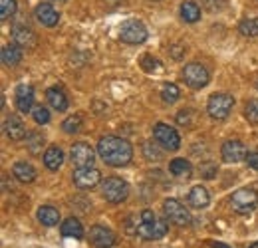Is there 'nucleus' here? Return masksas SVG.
<instances>
[{"label": "nucleus", "instance_id": "obj_1", "mask_svg": "<svg viewBox=\"0 0 258 248\" xmlns=\"http://www.w3.org/2000/svg\"><path fill=\"white\" fill-rule=\"evenodd\" d=\"M97 155L109 167H127L133 159V147L123 137L105 135L97 141Z\"/></svg>", "mask_w": 258, "mask_h": 248}, {"label": "nucleus", "instance_id": "obj_2", "mask_svg": "<svg viewBox=\"0 0 258 248\" xmlns=\"http://www.w3.org/2000/svg\"><path fill=\"white\" fill-rule=\"evenodd\" d=\"M167 220L157 218L153 211L145 209L139 215V226H137V236H141L143 240H159L167 234Z\"/></svg>", "mask_w": 258, "mask_h": 248}, {"label": "nucleus", "instance_id": "obj_3", "mask_svg": "<svg viewBox=\"0 0 258 248\" xmlns=\"http://www.w3.org/2000/svg\"><path fill=\"white\" fill-rule=\"evenodd\" d=\"M256 205H258L256 189H248V187H244V189L234 191L232 197H230V207H232V211L238 213V215H248L250 211L256 209Z\"/></svg>", "mask_w": 258, "mask_h": 248}, {"label": "nucleus", "instance_id": "obj_4", "mask_svg": "<svg viewBox=\"0 0 258 248\" xmlns=\"http://www.w3.org/2000/svg\"><path fill=\"white\" fill-rule=\"evenodd\" d=\"M101 195L107 203H123L129 197V185L119 177H107L105 181H101Z\"/></svg>", "mask_w": 258, "mask_h": 248}, {"label": "nucleus", "instance_id": "obj_5", "mask_svg": "<svg viewBox=\"0 0 258 248\" xmlns=\"http://www.w3.org/2000/svg\"><path fill=\"white\" fill-rule=\"evenodd\" d=\"M232 107H234V99H232V95H228V93H213V95L209 97V101H207V111H209V115H211L213 119H217V121L226 119V117L230 115Z\"/></svg>", "mask_w": 258, "mask_h": 248}, {"label": "nucleus", "instance_id": "obj_6", "mask_svg": "<svg viewBox=\"0 0 258 248\" xmlns=\"http://www.w3.org/2000/svg\"><path fill=\"white\" fill-rule=\"evenodd\" d=\"M183 80H185V84H187L191 90H203L205 86H209L211 74H209V70H207L203 64L191 62V64H187L185 70H183Z\"/></svg>", "mask_w": 258, "mask_h": 248}, {"label": "nucleus", "instance_id": "obj_7", "mask_svg": "<svg viewBox=\"0 0 258 248\" xmlns=\"http://www.w3.org/2000/svg\"><path fill=\"white\" fill-rule=\"evenodd\" d=\"M153 137L157 145H161L165 151H177L181 147V137L175 127L167 123H155L153 125Z\"/></svg>", "mask_w": 258, "mask_h": 248}, {"label": "nucleus", "instance_id": "obj_8", "mask_svg": "<svg viewBox=\"0 0 258 248\" xmlns=\"http://www.w3.org/2000/svg\"><path fill=\"white\" fill-rule=\"evenodd\" d=\"M163 213H165V218L167 220H171L173 224H177V226H187V224H191V213H189V209L183 205V203H179L177 199H167L165 203H163Z\"/></svg>", "mask_w": 258, "mask_h": 248}, {"label": "nucleus", "instance_id": "obj_9", "mask_svg": "<svg viewBox=\"0 0 258 248\" xmlns=\"http://www.w3.org/2000/svg\"><path fill=\"white\" fill-rule=\"evenodd\" d=\"M119 40L125 44H143L147 40V28L139 20H127L119 28Z\"/></svg>", "mask_w": 258, "mask_h": 248}, {"label": "nucleus", "instance_id": "obj_10", "mask_svg": "<svg viewBox=\"0 0 258 248\" xmlns=\"http://www.w3.org/2000/svg\"><path fill=\"white\" fill-rule=\"evenodd\" d=\"M72 179L78 189H94L101 183V173L96 167H78L72 173Z\"/></svg>", "mask_w": 258, "mask_h": 248}, {"label": "nucleus", "instance_id": "obj_11", "mask_svg": "<svg viewBox=\"0 0 258 248\" xmlns=\"http://www.w3.org/2000/svg\"><path fill=\"white\" fill-rule=\"evenodd\" d=\"M70 161L76 165V167H94V161H96V151L80 141V143H74L72 149H70Z\"/></svg>", "mask_w": 258, "mask_h": 248}, {"label": "nucleus", "instance_id": "obj_12", "mask_svg": "<svg viewBox=\"0 0 258 248\" xmlns=\"http://www.w3.org/2000/svg\"><path fill=\"white\" fill-rule=\"evenodd\" d=\"M90 242L96 248H111L117 242V238H115V234L109 228H105L101 224H96V226L90 228Z\"/></svg>", "mask_w": 258, "mask_h": 248}, {"label": "nucleus", "instance_id": "obj_13", "mask_svg": "<svg viewBox=\"0 0 258 248\" xmlns=\"http://www.w3.org/2000/svg\"><path fill=\"white\" fill-rule=\"evenodd\" d=\"M246 147L242 141L238 139H230L223 143V149H221V157L225 159L226 163H238V161H244L246 159Z\"/></svg>", "mask_w": 258, "mask_h": 248}, {"label": "nucleus", "instance_id": "obj_14", "mask_svg": "<svg viewBox=\"0 0 258 248\" xmlns=\"http://www.w3.org/2000/svg\"><path fill=\"white\" fill-rule=\"evenodd\" d=\"M34 16L36 20L42 24V26H48V28H54L58 22H60V14L54 10V6H50L48 2H42L36 6L34 10Z\"/></svg>", "mask_w": 258, "mask_h": 248}, {"label": "nucleus", "instance_id": "obj_15", "mask_svg": "<svg viewBox=\"0 0 258 248\" xmlns=\"http://www.w3.org/2000/svg\"><path fill=\"white\" fill-rule=\"evenodd\" d=\"M4 133H6V137L10 141H22L28 135L24 121L20 117H16V115H10V117L4 119Z\"/></svg>", "mask_w": 258, "mask_h": 248}, {"label": "nucleus", "instance_id": "obj_16", "mask_svg": "<svg viewBox=\"0 0 258 248\" xmlns=\"http://www.w3.org/2000/svg\"><path fill=\"white\" fill-rule=\"evenodd\" d=\"M16 107L22 113H28L34 109V88L28 84H20L16 88Z\"/></svg>", "mask_w": 258, "mask_h": 248}, {"label": "nucleus", "instance_id": "obj_17", "mask_svg": "<svg viewBox=\"0 0 258 248\" xmlns=\"http://www.w3.org/2000/svg\"><path fill=\"white\" fill-rule=\"evenodd\" d=\"M12 175L16 177L18 183L28 185V183H32L34 179H36L38 173H36L32 163H28V161H16L14 167H12Z\"/></svg>", "mask_w": 258, "mask_h": 248}, {"label": "nucleus", "instance_id": "obj_18", "mask_svg": "<svg viewBox=\"0 0 258 248\" xmlns=\"http://www.w3.org/2000/svg\"><path fill=\"white\" fill-rule=\"evenodd\" d=\"M187 201H189V207H191V209L203 211V209L209 207V203H211V195H209V191H207L205 187L197 185L189 191V199H187Z\"/></svg>", "mask_w": 258, "mask_h": 248}, {"label": "nucleus", "instance_id": "obj_19", "mask_svg": "<svg viewBox=\"0 0 258 248\" xmlns=\"http://www.w3.org/2000/svg\"><path fill=\"white\" fill-rule=\"evenodd\" d=\"M12 38H14V44L20 46V48H34L36 46V34L30 28H24V26H16L12 32Z\"/></svg>", "mask_w": 258, "mask_h": 248}, {"label": "nucleus", "instance_id": "obj_20", "mask_svg": "<svg viewBox=\"0 0 258 248\" xmlns=\"http://www.w3.org/2000/svg\"><path fill=\"white\" fill-rule=\"evenodd\" d=\"M46 99H48L50 107L56 109V111H66L68 109V95L64 93L62 88H50L46 92Z\"/></svg>", "mask_w": 258, "mask_h": 248}, {"label": "nucleus", "instance_id": "obj_21", "mask_svg": "<svg viewBox=\"0 0 258 248\" xmlns=\"http://www.w3.org/2000/svg\"><path fill=\"white\" fill-rule=\"evenodd\" d=\"M0 58H2V64H4L6 68H14V66H18V64L22 62V50H20V46H16V44H12V46L8 44V46L2 48Z\"/></svg>", "mask_w": 258, "mask_h": 248}, {"label": "nucleus", "instance_id": "obj_22", "mask_svg": "<svg viewBox=\"0 0 258 248\" xmlns=\"http://www.w3.org/2000/svg\"><path fill=\"white\" fill-rule=\"evenodd\" d=\"M60 232L68 238H84V226L78 218H66L60 224Z\"/></svg>", "mask_w": 258, "mask_h": 248}, {"label": "nucleus", "instance_id": "obj_23", "mask_svg": "<svg viewBox=\"0 0 258 248\" xmlns=\"http://www.w3.org/2000/svg\"><path fill=\"white\" fill-rule=\"evenodd\" d=\"M62 163H64V151L60 147L54 145V147L46 149V153H44V165H46V169L58 171L62 167Z\"/></svg>", "mask_w": 258, "mask_h": 248}, {"label": "nucleus", "instance_id": "obj_24", "mask_svg": "<svg viewBox=\"0 0 258 248\" xmlns=\"http://www.w3.org/2000/svg\"><path fill=\"white\" fill-rule=\"evenodd\" d=\"M36 217H38V220H40L44 226H56V224L60 222V213H58V209H54V207H50V205L40 207L38 213H36Z\"/></svg>", "mask_w": 258, "mask_h": 248}, {"label": "nucleus", "instance_id": "obj_25", "mask_svg": "<svg viewBox=\"0 0 258 248\" xmlns=\"http://www.w3.org/2000/svg\"><path fill=\"white\" fill-rule=\"evenodd\" d=\"M169 171H171V175H175V177H191V173H193V165L189 163V159H183V157H177V159H173L171 163H169Z\"/></svg>", "mask_w": 258, "mask_h": 248}, {"label": "nucleus", "instance_id": "obj_26", "mask_svg": "<svg viewBox=\"0 0 258 248\" xmlns=\"http://www.w3.org/2000/svg\"><path fill=\"white\" fill-rule=\"evenodd\" d=\"M181 18L185 22H191V24L201 18V8H199V4L195 0H185L181 4Z\"/></svg>", "mask_w": 258, "mask_h": 248}, {"label": "nucleus", "instance_id": "obj_27", "mask_svg": "<svg viewBox=\"0 0 258 248\" xmlns=\"http://www.w3.org/2000/svg\"><path fill=\"white\" fill-rule=\"evenodd\" d=\"M26 147H28V151H30L32 155L42 153V147H44V135H40V133H36V131H30V133L26 135Z\"/></svg>", "mask_w": 258, "mask_h": 248}, {"label": "nucleus", "instance_id": "obj_28", "mask_svg": "<svg viewBox=\"0 0 258 248\" xmlns=\"http://www.w3.org/2000/svg\"><path fill=\"white\" fill-rule=\"evenodd\" d=\"M238 32L246 38H256L258 36V18H244L238 24Z\"/></svg>", "mask_w": 258, "mask_h": 248}, {"label": "nucleus", "instance_id": "obj_29", "mask_svg": "<svg viewBox=\"0 0 258 248\" xmlns=\"http://www.w3.org/2000/svg\"><path fill=\"white\" fill-rule=\"evenodd\" d=\"M161 97L165 103H175V101H179V97H181V90H179L175 84H165L161 90Z\"/></svg>", "mask_w": 258, "mask_h": 248}, {"label": "nucleus", "instance_id": "obj_30", "mask_svg": "<svg viewBox=\"0 0 258 248\" xmlns=\"http://www.w3.org/2000/svg\"><path fill=\"white\" fill-rule=\"evenodd\" d=\"M62 129L68 135H74V133H80L82 131V117L80 115H70L68 119L62 121Z\"/></svg>", "mask_w": 258, "mask_h": 248}, {"label": "nucleus", "instance_id": "obj_31", "mask_svg": "<svg viewBox=\"0 0 258 248\" xmlns=\"http://www.w3.org/2000/svg\"><path fill=\"white\" fill-rule=\"evenodd\" d=\"M32 117H34V121H36L38 125L50 123V111H48V109H46L44 105H34Z\"/></svg>", "mask_w": 258, "mask_h": 248}, {"label": "nucleus", "instance_id": "obj_32", "mask_svg": "<svg viewBox=\"0 0 258 248\" xmlns=\"http://www.w3.org/2000/svg\"><path fill=\"white\" fill-rule=\"evenodd\" d=\"M14 12H16V0H0V18L2 20L14 16Z\"/></svg>", "mask_w": 258, "mask_h": 248}, {"label": "nucleus", "instance_id": "obj_33", "mask_svg": "<svg viewBox=\"0 0 258 248\" xmlns=\"http://www.w3.org/2000/svg\"><path fill=\"white\" fill-rule=\"evenodd\" d=\"M244 117L250 123H258V99H250L244 107Z\"/></svg>", "mask_w": 258, "mask_h": 248}, {"label": "nucleus", "instance_id": "obj_34", "mask_svg": "<svg viewBox=\"0 0 258 248\" xmlns=\"http://www.w3.org/2000/svg\"><path fill=\"white\" fill-rule=\"evenodd\" d=\"M143 155L147 161H161L163 153L155 147V143H145L143 145Z\"/></svg>", "mask_w": 258, "mask_h": 248}, {"label": "nucleus", "instance_id": "obj_35", "mask_svg": "<svg viewBox=\"0 0 258 248\" xmlns=\"http://www.w3.org/2000/svg\"><path fill=\"white\" fill-rule=\"evenodd\" d=\"M199 169H201V175H203L205 179H213V177L217 175V171H219V167H217L215 163H207V165H201Z\"/></svg>", "mask_w": 258, "mask_h": 248}, {"label": "nucleus", "instance_id": "obj_36", "mask_svg": "<svg viewBox=\"0 0 258 248\" xmlns=\"http://www.w3.org/2000/svg\"><path fill=\"white\" fill-rule=\"evenodd\" d=\"M201 4H203L207 10H211V12H217V10H223V6H225V0H201Z\"/></svg>", "mask_w": 258, "mask_h": 248}, {"label": "nucleus", "instance_id": "obj_37", "mask_svg": "<svg viewBox=\"0 0 258 248\" xmlns=\"http://www.w3.org/2000/svg\"><path fill=\"white\" fill-rule=\"evenodd\" d=\"M244 161L248 163V167H250V169H256L258 171V151H250Z\"/></svg>", "mask_w": 258, "mask_h": 248}, {"label": "nucleus", "instance_id": "obj_38", "mask_svg": "<svg viewBox=\"0 0 258 248\" xmlns=\"http://www.w3.org/2000/svg\"><path fill=\"white\" fill-rule=\"evenodd\" d=\"M189 115H191V111H189V109H181V113L177 115V121H179V123L189 125L191 123V121H189Z\"/></svg>", "mask_w": 258, "mask_h": 248}, {"label": "nucleus", "instance_id": "obj_39", "mask_svg": "<svg viewBox=\"0 0 258 248\" xmlns=\"http://www.w3.org/2000/svg\"><path fill=\"white\" fill-rule=\"evenodd\" d=\"M209 248H230L228 244H225V242H211L209 244Z\"/></svg>", "mask_w": 258, "mask_h": 248}, {"label": "nucleus", "instance_id": "obj_40", "mask_svg": "<svg viewBox=\"0 0 258 248\" xmlns=\"http://www.w3.org/2000/svg\"><path fill=\"white\" fill-rule=\"evenodd\" d=\"M248 248H258V242H254V244H250Z\"/></svg>", "mask_w": 258, "mask_h": 248}, {"label": "nucleus", "instance_id": "obj_41", "mask_svg": "<svg viewBox=\"0 0 258 248\" xmlns=\"http://www.w3.org/2000/svg\"><path fill=\"white\" fill-rule=\"evenodd\" d=\"M107 2H109V4H115V2H119V0H107Z\"/></svg>", "mask_w": 258, "mask_h": 248}, {"label": "nucleus", "instance_id": "obj_42", "mask_svg": "<svg viewBox=\"0 0 258 248\" xmlns=\"http://www.w3.org/2000/svg\"><path fill=\"white\" fill-rule=\"evenodd\" d=\"M256 88H258V80H256Z\"/></svg>", "mask_w": 258, "mask_h": 248}]
</instances>
